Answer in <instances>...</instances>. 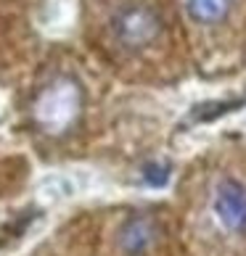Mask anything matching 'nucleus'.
Masks as SVG:
<instances>
[{"label": "nucleus", "mask_w": 246, "mask_h": 256, "mask_svg": "<svg viewBox=\"0 0 246 256\" xmlns=\"http://www.w3.org/2000/svg\"><path fill=\"white\" fill-rule=\"evenodd\" d=\"M111 30H114L119 45H125L127 50H140L148 48L162 34V18H159L156 8L146 3H127L114 14Z\"/></svg>", "instance_id": "nucleus-1"}, {"label": "nucleus", "mask_w": 246, "mask_h": 256, "mask_svg": "<svg viewBox=\"0 0 246 256\" xmlns=\"http://www.w3.org/2000/svg\"><path fill=\"white\" fill-rule=\"evenodd\" d=\"M214 214L228 230H246V185L238 180H222L214 190Z\"/></svg>", "instance_id": "nucleus-2"}, {"label": "nucleus", "mask_w": 246, "mask_h": 256, "mask_svg": "<svg viewBox=\"0 0 246 256\" xmlns=\"http://www.w3.org/2000/svg\"><path fill=\"white\" fill-rule=\"evenodd\" d=\"M74 111H77V96L66 84L45 92V98L37 103V119L51 132H61V127H66L74 119Z\"/></svg>", "instance_id": "nucleus-3"}, {"label": "nucleus", "mask_w": 246, "mask_h": 256, "mask_svg": "<svg viewBox=\"0 0 246 256\" xmlns=\"http://www.w3.org/2000/svg\"><path fill=\"white\" fill-rule=\"evenodd\" d=\"M156 240H159V224L148 214L130 216L119 230V248L130 256H143Z\"/></svg>", "instance_id": "nucleus-4"}, {"label": "nucleus", "mask_w": 246, "mask_h": 256, "mask_svg": "<svg viewBox=\"0 0 246 256\" xmlns=\"http://www.w3.org/2000/svg\"><path fill=\"white\" fill-rule=\"evenodd\" d=\"M185 11L196 24H220L230 16L233 0H185Z\"/></svg>", "instance_id": "nucleus-5"}, {"label": "nucleus", "mask_w": 246, "mask_h": 256, "mask_svg": "<svg viewBox=\"0 0 246 256\" xmlns=\"http://www.w3.org/2000/svg\"><path fill=\"white\" fill-rule=\"evenodd\" d=\"M243 100H233V103H206V106H198L193 108V122H212L217 116H222L225 111H233L235 106H241Z\"/></svg>", "instance_id": "nucleus-6"}, {"label": "nucleus", "mask_w": 246, "mask_h": 256, "mask_svg": "<svg viewBox=\"0 0 246 256\" xmlns=\"http://www.w3.org/2000/svg\"><path fill=\"white\" fill-rule=\"evenodd\" d=\"M143 177L148 180L151 185H164L167 182V166H159V164H148Z\"/></svg>", "instance_id": "nucleus-7"}]
</instances>
